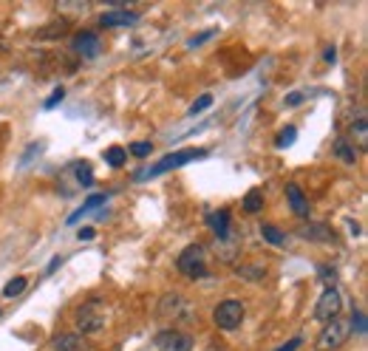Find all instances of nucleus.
Here are the masks:
<instances>
[{
    "label": "nucleus",
    "instance_id": "obj_11",
    "mask_svg": "<svg viewBox=\"0 0 368 351\" xmlns=\"http://www.w3.org/2000/svg\"><path fill=\"white\" fill-rule=\"evenodd\" d=\"M139 23V14L136 12H128V9H117V12H105L100 17V26L102 29H117V26H133Z\"/></svg>",
    "mask_w": 368,
    "mask_h": 351
},
{
    "label": "nucleus",
    "instance_id": "obj_22",
    "mask_svg": "<svg viewBox=\"0 0 368 351\" xmlns=\"http://www.w3.org/2000/svg\"><path fill=\"white\" fill-rule=\"evenodd\" d=\"M125 159H128V150L119 148V145H113V148L105 150V161H108L111 168H122V165H125Z\"/></svg>",
    "mask_w": 368,
    "mask_h": 351
},
{
    "label": "nucleus",
    "instance_id": "obj_35",
    "mask_svg": "<svg viewBox=\"0 0 368 351\" xmlns=\"http://www.w3.org/2000/svg\"><path fill=\"white\" fill-rule=\"evenodd\" d=\"M94 236H97V232L91 229V227H85V229H80V232H77V238H80V241H91Z\"/></svg>",
    "mask_w": 368,
    "mask_h": 351
},
{
    "label": "nucleus",
    "instance_id": "obj_36",
    "mask_svg": "<svg viewBox=\"0 0 368 351\" xmlns=\"http://www.w3.org/2000/svg\"><path fill=\"white\" fill-rule=\"evenodd\" d=\"M57 267H60V258H51V264H49V269H45V275H51Z\"/></svg>",
    "mask_w": 368,
    "mask_h": 351
},
{
    "label": "nucleus",
    "instance_id": "obj_2",
    "mask_svg": "<svg viewBox=\"0 0 368 351\" xmlns=\"http://www.w3.org/2000/svg\"><path fill=\"white\" fill-rule=\"evenodd\" d=\"M105 320H108L105 317V303L100 297L85 300L82 306L77 309V317H74L80 335H97V332H102L105 329Z\"/></svg>",
    "mask_w": 368,
    "mask_h": 351
},
{
    "label": "nucleus",
    "instance_id": "obj_32",
    "mask_svg": "<svg viewBox=\"0 0 368 351\" xmlns=\"http://www.w3.org/2000/svg\"><path fill=\"white\" fill-rule=\"evenodd\" d=\"M213 37H216V29H210V32H201V34L190 37V43H187V45H190V49H198V45H201V43H207V40H213Z\"/></svg>",
    "mask_w": 368,
    "mask_h": 351
},
{
    "label": "nucleus",
    "instance_id": "obj_6",
    "mask_svg": "<svg viewBox=\"0 0 368 351\" xmlns=\"http://www.w3.org/2000/svg\"><path fill=\"white\" fill-rule=\"evenodd\" d=\"M244 315H246V309L241 300H224L213 309V323L224 332H235L244 323Z\"/></svg>",
    "mask_w": 368,
    "mask_h": 351
},
{
    "label": "nucleus",
    "instance_id": "obj_29",
    "mask_svg": "<svg viewBox=\"0 0 368 351\" xmlns=\"http://www.w3.org/2000/svg\"><path fill=\"white\" fill-rule=\"evenodd\" d=\"M213 105V97H210V93H201V97L190 105V116H196V113H201V111H207V108H210Z\"/></svg>",
    "mask_w": 368,
    "mask_h": 351
},
{
    "label": "nucleus",
    "instance_id": "obj_8",
    "mask_svg": "<svg viewBox=\"0 0 368 351\" xmlns=\"http://www.w3.org/2000/svg\"><path fill=\"white\" fill-rule=\"evenodd\" d=\"M153 346L159 351H193V337L181 329H162L156 337H153Z\"/></svg>",
    "mask_w": 368,
    "mask_h": 351
},
{
    "label": "nucleus",
    "instance_id": "obj_20",
    "mask_svg": "<svg viewBox=\"0 0 368 351\" xmlns=\"http://www.w3.org/2000/svg\"><path fill=\"white\" fill-rule=\"evenodd\" d=\"M244 210H246V213L249 216H255V213H261V210H264V204H266V199H264V190H258V187H255V190H249L246 196H244Z\"/></svg>",
    "mask_w": 368,
    "mask_h": 351
},
{
    "label": "nucleus",
    "instance_id": "obj_4",
    "mask_svg": "<svg viewBox=\"0 0 368 351\" xmlns=\"http://www.w3.org/2000/svg\"><path fill=\"white\" fill-rule=\"evenodd\" d=\"M176 269L190 278V280H198V278H207V249L201 244H190L184 247L181 255L176 258Z\"/></svg>",
    "mask_w": 368,
    "mask_h": 351
},
{
    "label": "nucleus",
    "instance_id": "obj_33",
    "mask_svg": "<svg viewBox=\"0 0 368 351\" xmlns=\"http://www.w3.org/2000/svg\"><path fill=\"white\" fill-rule=\"evenodd\" d=\"M301 346H303V337L297 335V337H292L289 343H284L281 348H275V351H297V348H301Z\"/></svg>",
    "mask_w": 368,
    "mask_h": 351
},
{
    "label": "nucleus",
    "instance_id": "obj_25",
    "mask_svg": "<svg viewBox=\"0 0 368 351\" xmlns=\"http://www.w3.org/2000/svg\"><path fill=\"white\" fill-rule=\"evenodd\" d=\"M26 286H29V280H26V278H12L9 284H6V289H3V295H6V297H17Z\"/></svg>",
    "mask_w": 368,
    "mask_h": 351
},
{
    "label": "nucleus",
    "instance_id": "obj_7",
    "mask_svg": "<svg viewBox=\"0 0 368 351\" xmlns=\"http://www.w3.org/2000/svg\"><path fill=\"white\" fill-rule=\"evenodd\" d=\"M340 309H343V295H340V289H337V286L323 289V295H320L317 303H314V320L329 323V320L340 317Z\"/></svg>",
    "mask_w": 368,
    "mask_h": 351
},
{
    "label": "nucleus",
    "instance_id": "obj_12",
    "mask_svg": "<svg viewBox=\"0 0 368 351\" xmlns=\"http://www.w3.org/2000/svg\"><path fill=\"white\" fill-rule=\"evenodd\" d=\"M346 142L354 150H368V125H365V116L363 113L349 125V139H346Z\"/></svg>",
    "mask_w": 368,
    "mask_h": 351
},
{
    "label": "nucleus",
    "instance_id": "obj_9",
    "mask_svg": "<svg viewBox=\"0 0 368 351\" xmlns=\"http://www.w3.org/2000/svg\"><path fill=\"white\" fill-rule=\"evenodd\" d=\"M71 49H74V54H80L82 60H91V57H97V54L102 52V43H100V37H97L94 32H80V34H74V40H71Z\"/></svg>",
    "mask_w": 368,
    "mask_h": 351
},
{
    "label": "nucleus",
    "instance_id": "obj_15",
    "mask_svg": "<svg viewBox=\"0 0 368 351\" xmlns=\"http://www.w3.org/2000/svg\"><path fill=\"white\" fill-rule=\"evenodd\" d=\"M54 351H85V340H82V335H74V332L57 335L54 337Z\"/></svg>",
    "mask_w": 368,
    "mask_h": 351
},
{
    "label": "nucleus",
    "instance_id": "obj_37",
    "mask_svg": "<svg viewBox=\"0 0 368 351\" xmlns=\"http://www.w3.org/2000/svg\"><path fill=\"white\" fill-rule=\"evenodd\" d=\"M334 60H337V52H334V49H329V52H326V63H334Z\"/></svg>",
    "mask_w": 368,
    "mask_h": 351
},
{
    "label": "nucleus",
    "instance_id": "obj_30",
    "mask_svg": "<svg viewBox=\"0 0 368 351\" xmlns=\"http://www.w3.org/2000/svg\"><path fill=\"white\" fill-rule=\"evenodd\" d=\"M62 100H65V88H57V91H54V93H51V97H49V100H45L43 105H45V111H51V108H57V105H60Z\"/></svg>",
    "mask_w": 368,
    "mask_h": 351
},
{
    "label": "nucleus",
    "instance_id": "obj_14",
    "mask_svg": "<svg viewBox=\"0 0 368 351\" xmlns=\"http://www.w3.org/2000/svg\"><path fill=\"white\" fill-rule=\"evenodd\" d=\"M286 199H289V207L295 216H301V218L309 216V199L303 196V190L297 184H286Z\"/></svg>",
    "mask_w": 368,
    "mask_h": 351
},
{
    "label": "nucleus",
    "instance_id": "obj_13",
    "mask_svg": "<svg viewBox=\"0 0 368 351\" xmlns=\"http://www.w3.org/2000/svg\"><path fill=\"white\" fill-rule=\"evenodd\" d=\"M207 227L213 229V236L216 238H224V236H229V227H233V218H229V210H218V213H210L207 216Z\"/></svg>",
    "mask_w": 368,
    "mask_h": 351
},
{
    "label": "nucleus",
    "instance_id": "obj_24",
    "mask_svg": "<svg viewBox=\"0 0 368 351\" xmlns=\"http://www.w3.org/2000/svg\"><path fill=\"white\" fill-rule=\"evenodd\" d=\"M65 32H68V20H54V26L40 29L37 37H60V34H65Z\"/></svg>",
    "mask_w": 368,
    "mask_h": 351
},
{
    "label": "nucleus",
    "instance_id": "obj_26",
    "mask_svg": "<svg viewBox=\"0 0 368 351\" xmlns=\"http://www.w3.org/2000/svg\"><path fill=\"white\" fill-rule=\"evenodd\" d=\"M349 329H352L357 337H365V315H363L360 309H354V315H352V320H349Z\"/></svg>",
    "mask_w": 368,
    "mask_h": 351
},
{
    "label": "nucleus",
    "instance_id": "obj_34",
    "mask_svg": "<svg viewBox=\"0 0 368 351\" xmlns=\"http://www.w3.org/2000/svg\"><path fill=\"white\" fill-rule=\"evenodd\" d=\"M303 100H306V93L303 91H295V93H289V97H286V105L295 108V105H301Z\"/></svg>",
    "mask_w": 368,
    "mask_h": 351
},
{
    "label": "nucleus",
    "instance_id": "obj_27",
    "mask_svg": "<svg viewBox=\"0 0 368 351\" xmlns=\"http://www.w3.org/2000/svg\"><path fill=\"white\" fill-rule=\"evenodd\" d=\"M317 275H320V280L326 284V289H332V286L337 284V269H334V267H329V264L320 267V269H317Z\"/></svg>",
    "mask_w": 368,
    "mask_h": 351
},
{
    "label": "nucleus",
    "instance_id": "obj_23",
    "mask_svg": "<svg viewBox=\"0 0 368 351\" xmlns=\"http://www.w3.org/2000/svg\"><path fill=\"white\" fill-rule=\"evenodd\" d=\"M74 173H77V184H82V187H91V184H94V173H91V165H88V161H77V165H74Z\"/></svg>",
    "mask_w": 368,
    "mask_h": 351
},
{
    "label": "nucleus",
    "instance_id": "obj_18",
    "mask_svg": "<svg viewBox=\"0 0 368 351\" xmlns=\"http://www.w3.org/2000/svg\"><path fill=\"white\" fill-rule=\"evenodd\" d=\"M334 156L343 161V165H354V161H357V150L346 142V136L334 139Z\"/></svg>",
    "mask_w": 368,
    "mask_h": 351
},
{
    "label": "nucleus",
    "instance_id": "obj_17",
    "mask_svg": "<svg viewBox=\"0 0 368 351\" xmlns=\"http://www.w3.org/2000/svg\"><path fill=\"white\" fill-rule=\"evenodd\" d=\"M235 275H238L241 280H249V284H258V280L266 278V267H261V264H241V267L235 269Z\"/></svg>",
    "mask_w": 368,
    "mask_h": 351
},
{
    "label": "nucleus",
    "instance_id": "obj_1",
    "mask_svg": "<svg viewBox=\"0 0 368 351\" xmlns=\"http://www.w3.org/2000/svg\"><path fill=\"white\" fill-rule=\"evenodd\" d=\"M156 312H159V317H162V320H173V329H176V326H190V323H196V317H198L196 306H193V303L184 297V295H179V292L162 295Z\"/></svg>",
    "mask_w": 368,
    "mask_h": 351
},
{
    "label": "nucleus",
    "instance_id": "obj_28",
    "mask_svg": "<svg viewBox=\"0 0 368 351\" xmlns=\"http://www.w3.org/2000/svg\"><path fill=\"white\" fill-rule=\"evenodd\" d=\"M295 136H297V131L289 125V128H284V131L278 133V139H275V145H278V148H289V145L295 142Z\"/></svg>",
    "mask_w": 368,
    "mask_h": 351
},
{
    "label": "nucleus",
    "instance_id": "obj_19",
    "mask_svg": "<svg viewBox=\"0 0 368 351\" xmlns=\"http://www.w3.org/2000/svg\"><path fill=\"white\" fill-rule=\"evenodd\" d=\"M105 199H108L105 193H94V196H88V199L82 201V207L77 210V213H74L71 218H68V224H74V221H80L82 216H88V213H91V210H97L100 204H105Z\"/></svg>",
    "mask_w": 368,
    "mask_h": 351
},
{
    "label": "nucleus",
    "instance_id": "obj_31",
    "mask_svg": "<svg viewBox=\"0 0 368 351\" xmlns=\"http://www.w3.org/2000/svg\"><path fill=\"white\" fill-rule=\"evenodd\" d=\"M128 150H130L133 156H150V153H153V145H150V142H133Z\"/></svg>",
    "mask_w": 368,
    "mask_h": 351
},
{
    "label": "nucleus",
    "instance_id": "obj_10",
    "mask_svg": "<svg viewBox=\"0 0 368 351\" xmlns=\"http://www.w3.org/2000/svg\"><path fill=\"white\" fill-rule=\"evenodd\" d=\"M216 255L221 261H227V264H233L235 258H238V252H241V236H235V232H229V236H224V238H216Z\"/></svg>",
    "mask_w": 368,
    "mask_h": 351
},
{
    "label": "nucleus",
    "instance_id": "obj_5",
    "mask_svg": "<svg viewBox=\"0 0 368 351\" xmlns=\"http://www.w3.org/2000/svg\"><path fill=\"white\" fill-rule=\"evenodd\" d=\"M204 156H207V150H204V148H187V150H176V153L165 156L162 161H156L153 168H148V170H142V173H136V179H145V176L156 179V176H162V173H170V170H176V168H184V165H190L193 159H204Z\"/></svg>",
    "mask_w": 368,
    "mask_h": 351
},
{
    "label": "nucleus",
    "instance_id": "obj_16",
    "mask_svg": "<svg viewBox=\"0 0 368 351\" xmlns=\"http://www.w3.org/2000/svg\"><path fill=\"white\" fill-rule=\"evenodd\" d=\"M297 232H301L303 238H309V241H332L334 238L332 229L326 224H306V227H301Z\"/></svg>",
    "mask_w": 368,
    "mask_h": 351
},
{
    "label": "nucleus",
    "instance_id": "obj_21",
    "mask_svg": "<svg viewBox=\"0 0 368 351\" xmlns=\"http://www.w3.org/2000/svg\"><path fill=\"white\" fill-rule=\"evenodd\" d=\"M261 238L269 241V244H275V247H281V244L286 241V236H284V232L275 227V224H261Z\"/></svg>",
    "mask_w": 368,
    "mask_h": 351
},
{
    "label": "nucleus",
    "instance_id": "obj_3",
    "mask_svg": "<svg viewBox=\"0 0 368 351\" xmlns=\"http://www.w3.org/2000/svg\"><path fill=\"white\" fill-rule=\"evenodd\" d=\"M352 337V329H349V320L346 317H334L323 326V332L317 335L314 340V351H337L349 343Z\"/></svg>",
    "mask_w": 368,
    "mask_h": 351
}]
</instances>
